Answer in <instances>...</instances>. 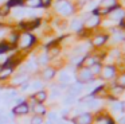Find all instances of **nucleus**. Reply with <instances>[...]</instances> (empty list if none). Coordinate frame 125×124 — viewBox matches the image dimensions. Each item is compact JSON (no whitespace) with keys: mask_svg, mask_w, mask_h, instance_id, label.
I'll return each mask as SVG.
<instances>
[{"mask_svg":"<svg viewBox=\"0 0 125 124\" xmlns=\"http://www.w3.org/2000/svg\"><path fill=\"white\" fill-rule=\"evenodd\" d=\"M47 57L49 55H46V54H43V55H41L39 57V63H46L49 59H47Z\"/></svg>","mask_w":125,"mask_h":124,"instance_id":"5701e85b","label":"nucleus"},{"mask_svg":"<svg viewBox=\"0 0 125 124\" xmlns=\"http://www.w3.org/2000/svg\"><path fill=\"white\" fill-rule=\"evenodd\" d=\"M81 89H82V85H79V84H75V85H73L70 88V96H75V94H78L79 92H81Z\"/></svg>","mask_w":125,"mask_h":124,"instance_id":"f8f14e48","label":"nucleus"},{"mask_svg":"<svg viewBox=\"0 0 125 124\" xmlns=\"http://www.w3.org/2000/svg\"><path fill=\"white\" fill-rule=\"evenodd\" d=\"M90 120H92L90 115H87V113H83V115H81L75 121H77V124H90Z\"/></svg>","mask_w":125,"mask_h":124,"instance_id":"6e6552de","label":"nucleus"},{"mask_svg":"<svg viewBox=\"0 0 125 124\" xmlns=\"http://www.w3.org/2000/svg\"><path fill=\"white\" fill-rule=\"evenodd\" d=\"M23 81H26V75H18V77H15L14 78V84L15 85H18V84H22Z\"/></svg>","mask_w":125,"mask_h":124,"instance_id":"412c9836","label":"nucleus"},{"mask_svg":"<svg viewBox=\"0 0 125 124\" xmlns=\"http://www.w3.org/2000/svg\"><path fill=\"white\" fill-rule=\"evenodd\" d=\"M26 5L30 8H32V10H35V8H42L43 5H42V0H26Z\"/></svg>","mask_w":125,"mask_h":124,"instance_id":"0eeeda50","label":"nucleus"},{"mask_svg":"<svg viewBox=\"0 0 125 124\" xmlns=\"http://www.w3.org/2000/svg\"><path fill=\"white\" fill-rule=\"evenodd\" d=\"M98 22H100L98 16H97V15H93V16H90V18L86 20L85 26H86L87 28H92V27H95V26H97V24H98Z\"/></svg>","mask_w":125,"mask_h":124,"instance_id":"423d86ee","label":"nucleus"},{"mask_svg":"<svg viewBox=\"0 0 125 124\" xmlns=\"http://www.w3.org/2000/svg\"><path fill=\"white\" fill-rule=\"evenodd\" d=\"M19 40H20V46L22 47H31V46L35 43L36 38L34 35L28 34V32H24L22 37H19Z\"/></svg>","mask_w":125,"mask_h":124,"instance_id":"f03ea898","label":"nucleus"},{"mask_svg":"<svg viewBox=\"0 0 125 124\" xmlns=\"http://www.w3.org/2000/svg\"><path fill=\"white\" fill-rule=\"evenodd\" d=\"M39 23H41V19L39 18H34L30 22H22L20 23V27L24 30H34V28H38Z\"/></svg>","mask_w":125,"mask_h":124,"instance_id":"7ed1b4c3","label":"nucleus"},{"mask_svg":"<svg viewBox=\"0 0 125 124\" xmlns=\"http://www.w3.org/2000/svg\"><path fill=\"white\" fill-rule=\"evenodd\" d=\"M74 100V97L73 96H69V97H66L65 99V104H71V101Z\"/></svg>","mask_w":125,"mask_h":124,"instance_id":"a878e982","label":"nucleus"},{"mask_svg":"<svg viewBox=\"0 0 125 124\" xmlns=\"http://www.w3.org/2000/svg\"><path fill=\"white\" fill-rule=\"evenodd\" d=\"M59 80H61V82H65V84H67L69 81H70V75H69L66 72H62V73L59 74Z\"/></svg>","mask_w":125,"mask_h":124,"instance_id":"f3484780","label":"nucleus"},{"mask_svg":"<svg viewBox=\"0 0 125 124\" xmlns=\"http://www.w3.org/2000/svg\"><path fill=\"white\" fill-rule=\"evenodd\" d=\"M31 124H42V117L41 116H35V117H32Z\"/></svg>","mask_w":125,"mask_h":124,"instance_id":"4be33fe9","label":"nucleus"},{"mask_svg":"<svg viewBox=\"0 0 125 124\" xmlns=\"http://www.w3.org/2000/svg\"><path fill=\"white\" fill-rule=\"evenodd\" d=\"M105 70H108V72H105V75H106V77H110V75L114 73L113 69H110V67H108V69H105Z\"/></svg>","mask_w":125,"mask_h":124,"instance_id":"393cba45","label":"nucleus"},{"mask_svg":"<svg viewBox=\"0 0 125 124\" xmlns=\"http://www.w3.org/2000/svg\"><path fill=\"white\" fill-rule=\"evenodd\" d=\"M73 11H74V8L69 1H58V4H57V12L58 13H61L63 16H69L73 13Z\"/></svg>","mask_w":125,"mask_h":124,"instance_id":"f257e3e1","label":"nucleus"},{"mask_svg":"<svg viewBox=\"0 0 125 124\" xmlns=\"http://www.w3.org/2000/svg\"><path fill=\"white\" fill-rule=\"evenodd\" d=\"M121 81H122V84H124V85H125V75H124V77L121 78Z\"/></svg>","mask_w":125,"mask_h":124,"instance_id":"7c9ffc66","label":"nucleus"},{"mask_svg":"<svg viewBox=\"0 0 125 124\" xmlns=\"http://www.w3.org/2000/svg\"><path fill=\"white\" fill-rule=\"evenodd\" d=\"M26 0H7L6 5L11 10V8H16V7H23Z\"/></svg>","mask_w":125,"mask_h":124,"instance_id":"39448f33","label":"nucleus"},{"mask_svg":"<svg viewBox=\"0 0 125 124\" xmlns=\"http://www.w3.org/2000/svg\"><path fill=\"white\" fill-rule=\"evenodd\" d=\"M28 88V84H23L22 85V90H24V89H27Z\"/></svg>","mask_w":125,"mask_h":124,"instance_id":"cd10ccee","label":"nucleus"},{"mask_svg":"<svg viewBox=\"0 0 125 124\" xmlns=\"http://www.w3.org/2000/svg\"><path fill=\"white\" fill-rule=\"evenodd\" d=\"M34 111H35V113H38V115H44V113H46V109H44V107L41 102H38V104L34 107Z\"/></svg>","mask_w":125,"mask_h":124,"instance_id":"4468645a","label":"nucleus"},{"mask_svg":"<svg viewBox=\"0 0 125 124\" xmlns=\"http://www.w3.org/2000/svg\"><path fill=\"white\" fill-rule=\"evenodd\" d=\"M12 13H14L15 18H22L23 15H26V10L23 7H16L14 11H12Z\"/></svg>","mask_w":125,"mask_h":124,"instance_id":"1a4fd4ad","label":"nucleus"},{"mask_svg":"<svg viewBox=\"0 0 125 124\" xmlns=\"http://www.w3.org/2000/svg\"><path fill=\"white\" fill-rule=\"evenodd\" d=\"M27 112H28V105L24 104V102L16 105L14 108V111H12V113H15V115H26Z\"/></svg>","mask_w":125,"mask_h":124,"instance_id":"20e7f679","label":"nucleus"},{"mask_svg":"<svg viewBox=\"0 0 125 124\" xmlns=\"http://www.w3.org/2000/svg\"><path fill=\"white\" fill-rule=\"evenodd\" d=\"M36 66H38V63H36V61H34V59H31V61H28L27 63H26V69L27 70H35Z\"/></svg>","mask_w":125,"mask_h":124,"instance_id":"2eb2a0df","label":"nucleus"},{"mask_svg":"<svg viewBox=\"0 0 125 124\" xmlns=\"http://www.w3.org/2000/svg\"><path fill=\"white\" fill-rule=\"evenodd\" d=\"M6 3H7V0H0V7L1 5H6Z\"/></svg>","mask_w":125,"mask_h":124,"instance_id":"c85d7f7f","label":"nucleus"},{"mask_svg":"<svg viewBox=\"0 0 125 124\" xmlns=\"http://www.w3.org/2000/svg\"><path fill=\"white\" fill-rule=\"evenodd\" d=\"M12 73V67H4L1 72H0V78H6L7 75H10Z\"/></svg>","mask_w":125,"mask_h":124,"instance_id":"dca6fc26","label":"nucleus"},{"mask_svg":"<svg viewBox=\"0 0 125 124\" xmlns=\"http://www.w3.org/2000/svg\"><path fill=\"white\" fill-rule=\"evenodd\" d=\"M71 28L75 30V31H79V30L82 28V22L79 20V19H74V20L71 22Z\"/></svg>","mask_w":125,"mask_h":124,"instance_id":"ddd939ff","label":"nucleus"},{"mask_svg":"<svg viewBox=\"0 0 125 124\" xmlns=\"http://www.w3.org/2000/svg\"><path fill=\"white\" fill-rule=\"evenodd\" d=\"M4 32H6V31H4L3 28H0V38H1V37H3V35H4Z\"/></svg>","mask_w":125,"mask_h":124,"instance_id":"c756f323","label":"nucleus"},{"mask_svg":"<svg viewBox=\"0 0 125 124\" xmlns=\"http://www.w3.org/2000/svg\"><path fill=\"white\" fill-rule=\"evenodd\" d=\"M46 97H47V94H46V92H44V90H38L35 93V99L38 100L41 104L44 101V100H46Z\"/></svg>","mask_w":125,"mask_h":124,"instance_id":"9d476101","label":"nucleus"},{"mask_svg":"<svg viewBox=\"0 0 125 124\" xmlns=\"http://www.w3.org/2000/svg\"><path fill=\"white\" fill-rule=\"evenodd\" d=\"M106 39H108V37H105V35L97 37L94 40H93V45H94V46H101V45H104V43L106 42Z\"/></svg>","mask_w":125,"mask_h":124,"instance_id":"9b49d317","label":"nucleus"},{"mask_svg":"<svg viewBox=\"0 0 125 124\" xmlns=\"http://www.w3.org/2000/svg\"><path fill=\"white\" fill-rule=\"evenodd\" d=\"M32 88H34V89H41V88H42V84H41V82H34V84H32Z\"/></svg>","mask_w":125,"mask_h":124,"instance_id":"bb28decb","label":"nucleus"},{"mask_svg":"<svg viewBox=\"0 0 125 124\" xmlns=\"http://www.w3.org/2000/svg\"><path fill=\"white\" fill-rule=\"evenodd\" d=\"M19 34H10V45H14V43H16L18 40H19Z\"/></svg>","mask_w":125,"mask_h":124,"instance_id":"6ab92c4d","label":"nucleus"},{"mask_svg":"<svg viewBox=\"0 0 125 124\" xmlns=\"http://www.w3.org/2000/svg\"><path fill=\"white\" fill-rule=\"evenodd\" d=\"M55 74V70L54 69H46L43 72V75H44V78H52V75Z\"/></svg>","mask_w":125,"mask_h":124,"instance_id":"a211bd4d","label":"nucleus"},{"mask_svg":"<svg viewBox=\"0 0 125 124\" xmlns=\"http://www.w3.org/2000/svg\"><path fill=\"white\" fill-rule=\"evenodd\" d=\"M49 119H50V121H55V120H58V115L51 112V113H49Z\"/></svg>","mask_w":125,"mask_h":124,"instance_id":"b1692460","label":"nucleus"},{"mask_svg":"<svg viewBox=\"0 0 125 124\" xmlns=\"http://www.w3.org/2000/svg\"><path fill=\"white\" fill-rule=\"evenodd\" d=\"M90 77H92V72H90V70H83V72L81 73L82 80H89Z\"/></svg>","mask_w":125,"mask_h":124,"instance_id":"aec40b11","label":"nucleus"}]
</instances>
